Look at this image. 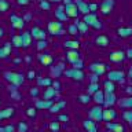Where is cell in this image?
Wrapping results in <instances>:
<instances>
[{
    "mask_svg": "<svg viewBox=\"0 0 132 132\" xmlns=\"http://www.w3.org/2000/svg\"><path fill=\"white\" fill-rule=\"evenodd\" d=\"M30 35L33 39H37V40H45V32L43 29H40L39 26H33L32 30H30Z\"/></svg>",
    "mask_w": 132,
    "mask_h": 132,
    "instance_id": "17",
    "label": "cell"
},
{
    "mask_svg": "<svg viewBox=\"0 0 132 132\" xmlns=\"http://www.w3.org/2000/svg\"><path fill=\"white\" fill-rule=\"evenodd\" d=\"M76 26H77V30L80 32V33H85L87 30H88V25H87L84 21H77Z\"/></svg>",
    "mask_w": 132,
    "mask_h": 132,
    "instance_id": "35",
    "label": "cell"
},
{
    "mask_svg": "<svg viewBox=\"0 0 132 132\" xmlns=\"http://www.w3.org/2000/svg\"><path fill=\"white\" fill-rule=\"evenodd\" d=\"M92 101H94L95 103H96V105L103 106V102H105V91L99 88V89L96 91V92H95V94L92 95Z\"/></svg>",
    "mask_w": 132,
    "mask_h": 132,
    "instance_id": "18",
    "label": "cell"
},
{
    "mask_svg": "<svg viewBox=\"0 0 132 132\" xmlns=\"http://www.w3.org/2000/svg\"><path fill=\"white\" fill-rule=\"evenodd\" d=\"M125 52L121 51V50H117V51H113L109 54V59L110 62H113V63H120V62H122L125 59Z\"/></svg>",
    "mask_w": 132,
    "mask_h": 132,
    "instance_id": "10",
    "label": "cell"
},
{
    "mask_svg": "<svg viewBox=\"0 0 132 132\" xmlns=\"http://www.w3.org/2000/svg\"><path fill=\"white\" fill-rule=\"evenodd\" d=\"M63 45L66 50H78L80 48V43L77 40H66L63 43Z\"/></svg>",
    "mask_w": 132,
    "mask_h": 132,
    "instance_id": "28",
    "label": "cell"
},
{
    "mask_svg": "<svg viewBox=\"0 0 132 132\" xmlns=\"http://www.w3.org/2000/svg\"><path fill=\"white\" fill-rule=\"evenodd\" d=\"M88 69L92 73L98 74V76H102V74L106 73V65L102 63V62H92V63L88 66Z\"/></svg>",
    "mask_w": 132,
    "mask_h": 132,
    "instance_id": "7",
    "label": "cell"
},
{
    "mask_svg": "<svg viewBox=\"0 0 132 132\" xmlns=\"http://www.w3.org/2000/svg\"><path fill=\"white\" fill-rule=\"evenodd\" d=\"M37 59L43 66H50L52 63V56L50 54H40V55H37Z\"/></svg>",
    "mask_w": 132,
    "mask_h": 132,
    "instance_id": "22",
    "label": "cell"
},
{
    "mask_svg": "<svg viewBox=\"0 0 132 132\" xmlns=\"http://www.w3.org/2000/svg\"><path fill=\"white\" fill-rule=\"evenodd\" d=\"M4 78L10 82V84H12L14 87H19V85H22L23 84V81H25V77H23V74H21V73H16V72H4Z\"/></svg>",
    "mask_w": 132,
    "mask_h": 132,
    "instance_id": "1",
    "label": "cell"
},
{
    "mask_svg": "<svg viewBox=\"0 0 132 132\" xmlns=\"http://www.w3.org/2000/svg\"><path fill=\"white\" fill-rule=\"evenodd\" d=\"M8 55H7V52H6V50H4L3 47L0 48V59H6Z\"/></svg>",
    "mask_w": 132,
    "mask_h": 132,
    "instance_id": "50",
    "label": "cell"
},
{
    "mask_svg": "<svg viewBox=\"0 0 132 132\" xmlns=\"http://www.w3.org/2000/svg\"><path fill=\"white\" fill-rule=\"evenodd\" d=\"M122 118H124V121H127L128 124H132V109L122 111Z\"/></svg>",
    "mask_w": 132,
    "mask_h": 132,
    "instance_id": "38",
    "label": "cell"
},
{
    "mask_svg": "<svg viewBox=\"0 0 132 132\" xmlns=\"http://www.w3.org/2000/svg\"><path fill=\"white\" fill-rule=\"evenodd\" d=\"M37 94H39V89H37V88H32L30 89V95H32V96H37Z\"/></svg>",
    "mask_w": 132,
    "mask_h": 132,
    "instance_id": "56",
    "label": "cell"
},
{
    "mask_svg": "<svg viewBox=\"0 0 132 132\" xmlns=\"http://www.w3.org/2000/svg\"><path fill=\"white\" fill-rule=\"evenodd\" d=\"M11 43H6V44H4L3 45V48L4 50H6V52H7V55H10V52H11Z\"/></svg>",
    "mask_w": 132,
    "mask_h": 132,
    "instance_id": "47",
    "label": "cell"
},
{
    "mask_svg": "<svg viewBox=\"0 0 132 132\" xmlns=\"http://www.w3.org/2000/svg\"><path fill=\"white\" fill-rule=\"evenodd\" d=\"M65 14L68 15V18H77L78 16V10H77L76 3L72 2V3L66 4L65 6Z\"/></svg>",
    "mask_w": 132,
    "mask_h": 132,
    "instance_id": "9",
    "label": "cell"
},
{
    "mask_svg": "<svg viewBox=\"0 0 132 132\" xmlns=\"http://www.w3.org/2000/svg\"><path fill=\"white\" fill-rule=\"evenodd\" d=\"M28 78H29V80H33V78H36V73L33 72V70H29V72H28Z\"/></svg>",
    "mask_w": 132,
    "mask_h": 132,
    "instance_id": "53",
    "label": "cell"
},
{
    "mask_svg": "<svg viewBox=\"0 0 132 132\" xmlns=\"http://www.w3.org/2000/svg\"><path fill=\"white\" fill-rule=\"evenodd\" d=\"M117 35L120 37H129L132 36V28H118Z\"/></svg>",
    "mask_w": 132,
    "mask_h": 132,
    "instance_id": "29",
    "label": "cell"
},
{
    "mask_svg": "<svg viewBox=\"0 0 132 132\" xmlns=\"http://www.w3.org/2000/svg\"><path fill=\"white\" fill-rule=\"evenodd\" d=\"M117 96H116L114 92H105V102H103V106L105 107H113V105H116L117 103Z\"/></svg>",
    "mask_w": 132,
    "mask_h": 132,
    "instance_id": "15",
    "label": "cell"
},
{
    "mask_svg": "<svg viewBox=\"0 0 132 132\" xmlns=\"http://www.w3.org/2000/svg\"><path fill=\"white\" fill-rule=\"evenodd\" d=\"M125 56L129 58V59H132V48H128L125 51Z\"/></svg>",
    "mask_w": 132,
    "mask_h": 132,
    "instance_id": "55",
    "label": "cell"
},
{
    "mask_svg": "<svg viewBox=\"0 0 132 132\" xmlns=\"http://www.w3.org/2000/svg\"><path fill=\"white\" fill-rule=\"evenodd\" d=\"M120 107H124V109H132V96H127V98H121L117 101Z\"/></svg>",
    "mask_w": 132,
    "mask_h": 132,
    "instance_id": "24",
    "label": "cell"
},
{
    "mask_svg": "<svg viewBox=\"0 0 132 132\" xmlns=\"http://www.w3.org/2000/svg\"><path fill=\"white\" fill-rule=\"evenodd\" d=\"M21 37H22V47L23 48H28L29 45L32 44V35H30V32H23L22 35H21Z\"/></svg>",
    "mask_w": 132,
    "mask_h": 132,
    "instance_id": "26",
    "label": "cell"
},
{
    "mask_svg": "<svg viewBox=\"0 0 132 132\" xmlns=\"http://www.w3.org/2000/svg\"><path fill=\"white\" fill-rule=\"evenodd\" d=\"M88 8H89V12H95L98 10V4L96 3H89L88 4Z\"/></svg>",
    "mask_w": 132,
    "mask_h": 132,
    "instance_id": "46",
    "label": "cell"
},
{
    "mask_svg": "<svg viewBox=\"0 0 132 132\" xmlns=\"http://www.w3.org/2000/svg\"><path fill=\"white\" fill-rule=\"evenodd\" d=\"M89 80H91V82H98L99 76H98V74H95V73H92V74L89 76Z\"/></svg>",
    "mask_w": 132,
    "mask_h": 132,
    "instance_id": "49",
    "label": "cell"
},
{
    "mask_svg": "<svg viewBox=\"0 0 132 132\" xmlns=\"http://www.w3.org/2000/svg\"><path fill=\"white\" fill-rule=\"evenodd\" d=\"M103 87H105V92H109V94H111V92H114L116 91V85H114V82L113 81H110V80H106L105 82H103Z\"/></svg>",
    "mask_w": 132,
    "mask_h": 132,
    "instance_id": "32",
    "label": "cell"
},
{
    "mask_svg": "<svg viewBox=\"0 0 132 132\" xmlns=\"http://www.w3.org/2000/svg\"><path fill=\"white\" fill-rule=\"evenodd\" d=\"M95 43H96L99 47H107L109 45V37L107 36H105V35H99L96 39H95Z\"/></svg>",
    "mask_w": 132,
    "mask_h": 132,
    "instance_id": "27",
    "label": "cell"
},
{
    "mask_svg": "<svg viewBox=\"0 0 132 132\" xmlns=\"http://www.w3.org/2000/svg\"><path fill=\"white\" fill-rule=\"evenodd\" d=\"M10 22H11V26L14 29H22L25 26V21L22 16L16 15V14H11L10 15Z\"/></svg>",
    "mask_w": 132,
    "mask_h": 132,
    "instance_id": "11",
    "label": "cell"
},
{
    "mask_svg": "<svg viewBox=\"0 0 132 132\" xmlns=\"http://www.w3.org/2000/svg\"><path fill=\"white\" fill-rule=\"evenodd\" d=\"M63 74L66 77L72 78V80H76V81H81L84 80V72L80 69H74V68H70V69H65L63 70Z\"/></svg>",
    "mask_w": 132,
    "mask_h": 132,
    "instance_id": "4",
    "label": "cell"
},
{
    "mask_svg": "<svg viewBox=\"0 0 132 132\" xmlns=\"http://www.w3.org/2000/svg\"><path fill=\"white\" fill-rule=\"evenodd\" d=\"M47 40H39V43H37V50L39 51H43V50L47 47Z\"/></svg>",
    "mask_w": 132,
    "mask_h": 132,
    "instance_id": "44",
    "label": "cell"
},
{
    "mask_svg": "<svg viewBox=\"0 0 132 132\" xmlns=\"http://www.w3.org/2000/svg\"><path fill=\"white\" fill-rule=\"evenodd\" d=\"M73 68L74 69H82V68H84V62H82V59H80V61H77L76 62V63H73Z\"/></svg>",
    "mask_w": 132,
    "mask_h": 132,
    "instance_id": "45",
    "label": "cell"
},
{
    "mask_svg": "<svg viewBox=\"0 0 132 132\" xmlns=\"http://www.w3.org/2000/svg\"><path fill=\"white\" fill-rule=\"evenodd\" d=\"M77 101L80 102V103H82V105H88V103L92 101V98H91V95L84 94V95H78V96H77Z\"/></svg>",
    "mask_w": 132,
    "mask_h": 132,
    "instance_id": "34",
    "label": "cell"
},
{
    "mask_svg": "<svg viewBox=\"0 0 132 132\" xmlns=\"http://www.w3.org/2000/svg\"><path fill=\"white\" fill-rule=\"evenodd\" d=\"M81 59V55L80 52H78V50H68L66 51V61L69 62L70 65L76 63L77 61Z\"/></svg>",
    "mask_w": 132,
    "mask_h": 132,
    "instance_id": "8",
    "label": "cell"
},
{
    "mask_svg": "<svg viewBox=\"0 0 132 132\" xmlns=\"http://www.w3.org/2000/svg\"><path fill=\"white\" fill-rule=\"evenodd\" d=\"M82 128L87 132H98V127H96V121L91 118H87L85 121H82Z\"/></svg>",
    "mask_w": 132,
    "mask_h": 132,
    "instance_id": "16",
    "label": "cell"
},
{
    "mask_svg": "<svg viewBox=\"0 0 132 132\" xmlns=\"http://www.w3.org/2000/svg\"><path fill=\"white\" fill-rule=\"evenodd\" d=\"M124 77H125V74H124V72H121V70H110L109 73H107V80L110 81H120L121 82L124 80Z\"/></svg>",
    "mask_w": 132,
    "mask_h": 132,
    "instance_id": "13",
    "label": "cell"
},
{
    "mask_svg": "<svg viewBox=\"0 0 132 132\" xmlns=\"http://www.w3.org/2000/svg\"><path fill=\"white\" fill-rule=\"evenodd\" d=\"M10 8V3L7 0H0V12H4Z\"/></svg>",
    "mask_w": 132,
    "mask_h": 132,
    "instance_id": "40",
    "label": "cell"
},
{
    "mask_svg": "<svg viewBox=\"0 0 132 132\" xmlns=\"http://www.w3.org/2000/svg\"><path fill=\"white\" fill-rule=\"evenodd\" d=\"M66 106V102L65 101H61V102H56V103H54V105L50 107V111L51 113H58L61 109H63V107Z\"/></svg>",
    "mask_w": 132,
    "mask_h": 132,
    "instance_id": "31",
    "label": "cell"
},
{
    "mask_svg": "<svg viewBox=\"0 0 132 132\" xmlns=\"http://www.w3.org/2000/svg\"><path fill=\"white\" fill-rule=\"evenodd\" d=\"M59 128H61L59 121H52L51 124H50V129H51L52 132H58V131H59Z\"/></svg>",
    "mask_w": 132,
    "mask_h": 132,
    "instance_id": "42",
    "label": "cell"
},
{
    "mask_svg": "<svg viewBox=\"0 0 132 132\" xmlns=\"http://www.w3.org/2000/svg\"><path fill=\"white\" fill-rule=\"evenodd\" d=\"M128 77H129V78H132V66L129 68V70H128Z\"/></svg>",
    "mask_w": 132,
    "mask_h": 132,
    "instance_id": "57",
    "label": "cell"
},
{
    "mask_svg": "<svg viewBox=\"0 0 132 132\" xmlns=\"http://www.w3.org/2000/svg\"><path fill=\"white\" fill-rule=\"evenodd\" d=\"M0 132H4V127H0Z\"/></svg>",
    "mask_w": 132,
    "mask_h": 132,
    "instance_id": "61",
    "label": "cell"
},
{
    "mask_svg": "<svg viewBox=\"0 0 132 132\" xmlns=\"http://www.w3.org/2000/svg\"><path fill=\"white\" fill-rule=\"evenodd\" d=\"M36 113H37V109L35 106H29L28 109H26V116L28 117H30V118H35L36 117Z\"/></svg>",
    "mask_w": 132,
    "mask_h": 132,
    "instance_id": "39",
    "label": "cell"
},
{
    "mask_svg": "<svg viewBox=\"0 0 132 132\" xmlns=\"http://www.w3.org/2000/svg\"><path fill=\"white\" fill-rule=\"evenodd\" d=\"M11 44L14 45V47H16V48L22 47V37H21V35H14V36H12Z\"/></svg>",
    "mask_w": 132,
    "mask_h": 132,
    "instance_id": "33",
    "label": "cell"
},
{
    "mask_svg": "<svg viewBox=\"0 0 132 132\" xmlns=\"http://www.w3.org/2000/svg\"><path fill=\"white\" fill-rule=\"evenodd\" d=\"M62 2H63V6H66V4H69V3H72L73 0H62Z\"/></svg>",
    "mask_w": 132,
    "mask_h": 132,
    "instance_id": "58",
    "label": "cell"
},
{
    "mask_svg": "<svg viewBox=\"0 0 132 132\" xmlns=\"http://www.w3.org/2000/svg\"><path fill=\"white\" fill-rule=\"evenodd\" d=\"M106 128H107V131H111V132H124V125L122 124L113 122V121H107Z\"/></svg>",
    "mask_w": 132,
    "mask_h": 132,
    "instance_id": "19",
    "label": "cell"
},
{
    "mask_svg": "<svg viewBox=\"0 0 132 132\" xmlns=\"http://www.w3.org/2000/svg\"><path fill=\"white\" fill-rule=\"evenodd\" d=\"M102 114H103V107L101 105H95L88 110V118L94 121H102Z\"/></svg>",
    "mask_w": 132,
    "mask_h": 132,
    "instance_id": "5",
    "label": "cell"
},
{
    "mask_svg": "<svg viewBox=\"0 0 132 132\" xmlns=\"http://www.w3.org/2000/svg\"><path fill=\"white\" fill-rule=\"evenodd\" d=\"M15 113V109L14 107H6V109L0 110V120H6V118H10L12 117Z\"/></svg>",
    "mask_w": 132,
    "mask_h": 132,
    "instance_id": "25",
    "label": "cell"
},
{
    "mask_svg": "<svg viewBox=\"0 0 132 132\" xmlns=\"http://www.w3.org/2000/svg\"><path fill=\"white\" fill-rule=\"evenodd\" d=\"M3 35H4V30H3L2 28H0V39H2V37H3Z\"/></svg>",
    "mask_w": 132,
    "mask_h": 132,
    "instance_id": "60",
    "label": "cell"
},
{
    "mask_svg": "<svg viewBox=\"0 0 132 132\" xmlns=\"http://www.w3.org/2000/svg\"><path fill=\"white\" fill-rule=\"evenodd\" d=\"M74 3H76V6H77V10H78V12H81L82 15H87V14H89L88 3L82 2V0H74Z\"/></svg>",
    "mask_w": 132,
    "mask_h": 132,
    "instance_id": "20",
    "label": "cell"
},
{
    "mask_svg": "<svg viewBox=\"0 0 132 132\" xmlns=\"http://www.w3.org/2000/svg\"><path fill=\"white\" fill-rule=\"evenodd\" d=\"M37 85H40V87H50V85H52V80L50 77H39L37 78Z\"/></svg>",
    "mask_w": 132,
    "mask_h": 132,
    "instance_id": "30",
    "label": "cell"
},
{
    "mask_svg": "<svg viewBox=\"0 0 132 132\" xmlns=\"http://www.w3.org/2000/svg\"><path fill=\"white\" fill-rule=\"evenodd\" d=\"M58 121H69V116L66 114H59V117H58Z\"/></svg>",
    "mask_w": 132,
    "mask_h": 132,
    "instance_id": "51",
    "label": "cell"
},
{
    "mask_svg": "<svg viewBox=\"0 0 132 132\" xmlns=\"http://www.w3.org/2000/svg\"><path fill=\"white\" fill-rule=\"evenodd\" d=\"M16 3H18L19 6H28V4L30 3V0H16Z\"/></svg>",
    "mask_w": 132,
    "mask_h": 132,
    "instance_id": "54",
    "label": "cell"
},
{
    "mask_svg": "<svg viewBox=\"0 0 132 132\" xmlns=\"http://www.w3.org/2000/svg\"><path fill=\"white\" fill-rule=\"evenodd\" d=\"M47 2H50V3H59V2H62V0H47Z\"/></svg>",
    "mask_w": 132,
    "mask_h": 132,
    "instance_id": "59",
    "label": "cell"
},
{
    "mask_svg": "<svg viewBox=\"0 0 132 132\" xmlns=\"http://www.w3.org/2000/svg\"><path fill=\"white\" fill-rule=\"evenodd\" d=\"M69 32H70V35H77V26L76 25H72V26H69Z\"/></svg>",
    "mask_w": 132,
    "mask_h": 132,
    "instance_id": "48",
    "label": "cell"
},
{
    "mask_svg": "<svg viewBox=\"0 0 132 132\" xmlns=\"http://www.w3.org/2000/svg\"><path fill=\"white\" fill-rule=\"evenodd\" d=\"M40 8L44 11H48L51 8V3L47 2V0H40Z\"/></svg>",
    "mask_w": 132,
    "mask_h": 132,
    "instance_id": "41",
    "label": "cell"
},
{
    "mask_svg": "<svg viewBox=\"0 0 132 132\" xmlns=\"http://www.w3.org/2000/svg\"><path fill=\"white\" fill-rule=\"evenodd\" d=\"M116 117H117V113L113 107H106L103 109V114H102V121H114Z\"/></svg>",
    "mask_w": 132,
    "mask_h": 132,
    "instance_id": "12",
    "label": "cell"
},
{
    "mask_svg": "<svg viewBox=\"0 0 132 132\" xmlns=\"http://www.w3.org/2000/svg\"><path fill=\"white\" fill-rule=\"evenodd\" d=\"M52 105H54L52 99H39V101H36L35 107L36 109H40V110H50V107Z\"/></svg>",
    "mask_w": 132,
    "mask_h": 132,
    "instance_id": "14",
    "label": "cell"
},
{
    "mask_svg": "<svg viewBox=\"0 0 132 132\" xmlns=\"http://www.w3.org/2000/svg\"><path fill=\"white\" fill-rule=\"evenodd\" d=\"M56 94H58V89L55 88V87L50 85V87H47V88L44 89L43 98H44V99H54V98L56 96Z\"/></svg>",
    "mask_w": 132,
    "mask_h": 132,
    "instance_id": "21",
    "label": "cell"
},
{
    "mask_svg": "<svg viewBox=\"0 0 132 132\" xmlns=\"http://www.w3.org/2000/svg\"><path fill=\"white\" fill-rule=\"evenodd\" d=\"M62 72H63V63H59V65L54 66V68L51 69V73H52L55 77H59V74H61Z\"/></svg>",
    "mask_w": 132,
    "mask_h": 132,
    "instance_id": "36",
    "label": "cell"
},
{
    "mask_svg": "<svg viewBox=\"0 0 132 132\" xmlns=\"http://www.w3.org/2000/svg\"><path fill=\"white\" fill-rule=\"evenodd\" d=\"M114 6H116V0H102L101 6H99V10H101L103 15H109L113 11Z\"/></svg>",
    "mask_w": 132,
    "mask_h": 132,
    "instance_id": "6",
    "label": "cell"
},
{
    "mask_svg": "<svg viewBox=\"0 0 132 132\" xmlns=\"http://www.w3.org/2000/svg\"><path fill=\"white\" fill-rule=\"evenodd\" d=\"M55 18L58 21H61V22H63V21H68V15L65 14V6H59L55 10Z\"/></svg>",
    "mask_w": 132,
    "mask_h": 132,
    "instance_id": "23",
    "label": "cell"
},
{
    "mask_svg": "<svg viewBox=\"0 0 132 132\" xmlns=\"http://www.w3.org/2000/svg\"><path fill=\"white\" fill-rule=\"evenodd\" d=\"M82 21L88 25V26L91 28H94V29H102V22L98 19V15H96V12H89V14H87L84 15V18H82Z\"/></svg>",
    "mask_w": 132,
    "mask_h": 132,
    "instance_id": "3",
    "label": "cell"
},
{
    "mask_svg": "<svg viewBox=\"0 0 132 132\" xmlns=\"http://www.w3.org/2000/svg\"><path fill=\"white\" fill-rule=\"evenodd\" d=\"M16 128H18V132H28V124L26 122H23V121H21L19 124H18V127H16Z\"/></svg>",
    "mask_w": 132,
    "mask_h": 132,
    "instance_id": "43",
    "label": "cell"
},
{
    "mask_svg": "<svg viewBox=\"0 0 132 132\" xmlns=\"http://www.w3.org/2000/svg\"><path fill=\"white\" fill-rule=\"evenodd\" d=\"M47 30L50 35H52V36H61V35H63L65 30H63V25H62L61 21H50L48 25H47Z\"/></svg>",
    "mask_w": 132,
    "mask_h": 132,
    "instance_id": "2",
    "label": "cell"
},
{
    "mask_svg": "<svg viewBox=\"0 0 132 132\" xmlns=\"http://www.w3.org/2000/svg\"><path fill=\"white\" fill-rule=\"evenodd\" d=\"M14 131H15L14 125H6L4 127V132H14Z\"/></svg>",
    "mask_w": 132,
    "mask_h": 132,
    "instance_id": "52",
    "label": "cell"
},
{
    "mask_svg": "<svg viewBox=\"0 0 132 132\" xmlns=\"http://www.w3.org/2000/svg\"><path fill=\"white\" fill-rule=\"evenodd\" d=\"M98 89H99V82H91V84L88 85V91H87V94H88V95H94Z\"/></svg>",
    "mask_w": 132,
    "mask_h": 132,
    "instance_id": "37",
    "label": "cell"
},
{
    "mask_svg": "<svg viewBox=\"0 0 132 132\" xmlns=\"http://www.w3.org/2000/svg\"><path fill=\"white\" fill-rule=\"evenodd\" d=\"M107 132H111V131H107Z\"/></svg>",
    "mask_w": 132,
    "mask_h": 132,
    "instance_id": "62",
    "label": "cell"
}]
</instances>
